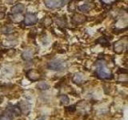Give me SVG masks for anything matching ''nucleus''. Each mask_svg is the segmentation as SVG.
Returning a JSON list of instances; mask_svg holds the SVG:
<instances>
[{"label": "nucleus", "instance_id": "nucleus-1", "mask_svg": "<svg viewBox=\"0 0 128 120\" xmlns=\"http://www.w3.org/2000/svg\"><path fill=\"white\" fill-rule=\"evenodd\" d=\"M97 69H96V74L98 78L102 79H108L111 77V74L107 69L106 66V62L104 61H98L96 63Z\"/></svg>", "mask_w": 128, "mask_h": 120}, {"label": "nucleus", "instance_id": "nucleus-2", "mask_svg": "<svg viewBox=\"0 0 128 120\" xmlns=\"http://www.w3.org/2000/svg\"><path fill=\"white\" fill-rule=\"evenodd\" d=\"M65 0H44V4L49 9H58V8L62 7Z\"/></svg>", "mask_w": 128, "mask_h": 120}, {"label": "nucleus", "instance_id": "nucleus-3", "mask_svg": "<svg viewBox=\"0 0 128 120\" xmlns=\"http://www.w3.org/2000/svg\"><path fill=\"white\" fill-rule=\"evenodd\" d=\"M47 67L49 68L50 70H62L64 68H65V64L62 62L60 60H52V61L49 62L47 64Z\"/></svg>", "mask_w": 128, "mask_h": 120}, {"label": "nucleus", "instance_id": "nucleus-4", "mask_svg": "<svg viewBox=\"0 0 128 120\" xmlns=\"http://www.w3.org/2000/svg\"><path fill=\"white\" fill-rule=\"evenodd\" d=\"M38 21V18L34 14L32 13H26L25 14V17H24V23L26 26H30V25H34Z\"/></svg>", "mask_w": 128, "mask_h": 120}, {"label": "nucleus", "instance_id": "nucleus-5", "mask_svg": "<svg viewBox=\"0 0 128 120\" xmlns=\"http://www.w3.org/2000/svg\"><path fill=\"white\" fill-rule=\"evenodd\" d=\"M126 46V39H122V40H119V41L116 42L114 45V50L116 53L118 54H121L122 52L125 50Z\"/></svg>", "mask_w": 128, "mask_h": 120}, {"label": "nucleus", "instance_id": "nucleus-6", "mask_svg": "<svg viewBox=\"0 0 128 120\" xmlns=\"http://www.w3.org/2000/svg\"><path fill=\"white\" fill-rule=\"evenodd\" d=\"M19 109L23 113H28L30 110V105L26 101H22L19 103Z\"/></svg>", "mask_w": 128, "mask_h": 120}, {"label": "nucleus", "instance_id": "nucleus-7", "mask_svg": "<svg viewBox=\"0 0 128 120\" xmlns=\"http://www.w3.org/2000/svg\"><path fill=\"white\" fill-rule=\"evenodd\" d=\"M24 9H25V6H24L22 3H18L11 8V13L14 14L22 13V12L24 10Z\"/></svg>", "mask_w": 128, "mask_h": 120}, {"label": "nucleus", "instance_id": "nucleus-8", "mask_svg": "<svg viewBox=\"0 0 128 120\" xmlns=\"http://www.w3.org/2000/svg\"><path fill=\"white\" fill-rule=\"evenodd\" d=\"M72 19L75 23H82L86 21V17L83 14H75L73 17H72Z\"/></svg>", "mask_w": 128, "mask_h": 120}, {"label": "nucleus", "instance_id": "nucleus-9", "mask_svg": "<svg viewBox=\"0 0 128 120\" xmlns=\"http://www.w3.org/2000/svg\"><path fill=\"white\" fill-rule=\"evenodd\" d=\"M94 8V6L92 4H82V5L78 6V10L82 12H88Z\"/></svg>", "mask_w": 128, "mask_h": 120}, {"label": "nucleus", "instance_id": "nucleus-10", "mask_svg": "<svg viewBox=\"0 0 128 120\" xmlns=\"http://www.w3.org/2000/svg\"><path fill=\"white\" fill-rule=\"evenodd\" d=\"M0 120H13V114H12L11 112L7 110L1 114Z\"/></svg>", "mask_w": 128, "mask_h": 120}, {"label": "nucleus", "instance_id": "nucleus-11", "mask_svg": "<svg viewBox=\"0 0 128 120\" xmlns=\"http://www.w3.org/2000/svg\"><path fill=\"white\" fill-rule=\"evenodd\" d=\"M32 56H33V52L31 50H26L22 54V58L24 60H29L32 58Z\"/></svg>", "mask_w": 128, "mask_h": 120}, {"label": "nucleus", "instance_id": "nucleus-12", "mask_svg": "<svg viewBox=\"0 0 128 120\" xmlns=\"http://www.w3.org/2000/svg\"><path fill=\"white\" fill-rule=\"evenodd\" d=\"M9 111L11 112L12 114H14L16 116H18L20 114H21V110H20L19 107L16 106H12L11 107H10Z\"/></svg>", "mask_w": 128, "mask_h": 120}, {"label": "nucleus", "instance_id": "nucleus-13", "mask_svg": "<svg viewBox=\"0 0 128 120\" xmlns=\"http://www.w3.org/2000/svg\"><path fill=\"white\" fill-rule=\"evenodd\" d=\"M83 80V75H82L81 74H76L74 76V81L77 83H80L82 82Z\"/></svg>", "mask_w": 128, "mask_h": 120}, {"label": "nucleus", "instance_id": "nucleus-14", "mask_svg": "<svg viewBox=\"0 0 128 120\" xmlns=\"http://www.w3.org/2000/svg\"><path fill=\"white\" fill-rule=\"evenodd\" d=\"M37 87L38 88V89H40V90H46V89H48L49 86H48V84L46 82H39L37 85Z\"/></svg>", "mask_w": 128, "mask_h": 120}, {"label": "nucleus", "instance_id": "nucleus-15", "mask_svg": "<svg viewBox=\"0 0 128 120\" xmlns=\"http://www.w3.org/2000/svg\"><path fill=\"white\" fill-rule=\"evenodd\" d=\"M97 42L100 44H102V45H107L108 44V41L104 37H101L100 38H98L97 40Z\"/></svg>", "mask_w": 128, "mask_h": 120}, {"label": "nucleus", "instance_id": "nucleus-16", "mask_svg": "<svg viewBox=\"0 0 128 120\" xmlns=\"http://www.w3.org/2000/svg\"><path fill=\"white\" fill-rule=\"evenodd\" d=\"M61 102H62V103H63V104H68L69 103V98L67 97L66 95H62V96H61Z\"/></svg>", "mask_w": 128, "mask_h": 120}, {"label": "nucleus", "instance_id": "nucleus-17", "mask_svg": "<svg viewBox=\"0 0 128 120\" xmlns=\"http://www.w3.org/2000/svg\"><path fill=\"white\" fill-rule=\"evenodd\" d=\"M115 1H117V0H101V2L104 4H111Z\"/></svg>", "mask_w": 128, "mask_h": 120}, {"label": "nucleus", "instance_id": "nucleus-18", "mask_svg": "<svg viewBox=\"0 0 128 120\" xmlns=\"http://www.w3.org/2000/svg\"><path fill=\"white\" fill-rule=\"evenodd\" d=\"M4 15H5V14L3 13V12H0V19H2L4 18Z\"/></svg>", "mask_w": 128, "mask_h": 120}]
</instances>
